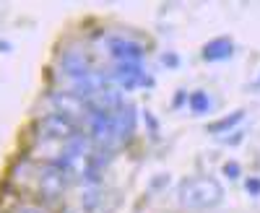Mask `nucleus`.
<instances>
[{"label": "nucleus", "instance_id": "obj_12", "mask_svg": "<svg viewBox=\"0 0 260 213\" xmlns=\"http://www.w3.org/2000/svg\"><path fill=\"white\" fill-rule=\"evenodd\" d=\"M247 193H260V180H247Z\"/></svg>", "mask_w": 260, "mask_h": 213}, {"label": "nucleus", "instance_id": "obj_10", "mask_svg": "<svg viewBox=\"0 0 260 213\" xmlns=\"http://www.w3.org/2000/svg\"><path fill=\"white\" fill-rule=\"evenodd\" d=\"M242 117H245V112L240 110V112H234L232 117H224V120H219V122H213L208 130L211 133H224V130H232V127L237 125V122H242Z\"/></svg>", "mask_w": 260, "mask_h": 213}, {"label": "nucleus", "instance_id": "obj_7", "mask_svg": "<svg viewBox=\"0 0 260 213\" xmlns=\"http://www.w3.org/2000/svg\"><path fill=\"white\" fill-rule=\"evenodd\" d=\"M52 104H55V112H60V115H68V117H78L83 110H89L86 106V101L81 99V96H76L73 91H57V94H52Z\"/></svg>", "mask_w": 260, "mask_h": 213}, {"label": "nucleus", "instance_id": "obj_9", "mask_svg": "<svg viewBox=\"0 0 260 213\" xmlns=\"http://www.w3.org/2000/svg\"><path fill=\"white\" fill-rule=\"evenodd\" d=\"M187 104H190V110H192L195 115H206V112L211 110V96H208L206 91H195V94H190Z\"/></svg>", "mask_w": 260, "mask_h": 213}, {"label": "nucleus", "instance_id": "obj_13", "mask_svg": "<svg viewBox=\"0 0 260 213\" xmlns=\"http://www.w3.org/2000/svg\"><path fill=\"white\" fill-rule=\"evenodd\" d=\"M21 213H45V210H42V208H34V205H24V208H21Z\"/></svg>", "mask_w": 260, "mask_h": 213}, {"label": "nucleus", "instance_id": "obj_6", "mask_svg": "<svg viewBox=\"0 0 260 213\" xmlns=\"http://www.w3.org/2000/svg\"><path fill=\"white\" fill-rule=\"evenodd\" d=\"M60 68H62L65 76L71 78V83H78V81H83L86 76L94 73L91 65H89V60H86L83 55H78V52H65L62 60H60Z\"/></svg>", "mask_w": 260, "mask_h": 213}, {"label": "nucleus", "instance_id": "obj_1", "mask_svg": "<svg viewBox=\"0 0 260 213\" xmlns=\"http://www.w3.org/2000/svg\"><path fill=\"white\" fill-rule=\"evenodd\" d=\"M221 198H224L221 185L211 177H192L180 185V203L185 208H195V210L213 208L221 203Z\"/></svg>", "mask_w": 260, "mask_h": 213}, {"label": "nucleus", "instance_id": "obj_5", "mask_svg": "<svg viewBox=\"0 0 260 213\" xmlns=\"http://www.w3.org/2000/svg\"><path fill=\"white\" fill-rule=\"evenodd\" d=\"M110 55L117 60V65H127V62L130 65H138L146 55V50L133 39H112L110 42Z\"/></svg>", "mask_w": 260, "mask_h": 213}, {"label": "nucleus", "instance_id": "obj_3", "mask_svg": "<svg viewBox=\"0 0 260 213\" xmlns=\"http://www.w3.org/2000/svg\"><path fill=\"white\" fill-rule=\"evenodd\" d=\"M89 133H91L96 146H112V143H117L112 112H107V110H89Z\"/></svg>", "mask_w": 260, "mask_h": 213}, {"label": "nucleus", "instance_id": "obj_11", "mask_svg": "<svg viewBox=\"0 0 260 213\" xmlns=\"http://www.w3.org/2000/svg\"><path fill=\"white\" fill-rule=\"evenodd\" d=\"M224 174H226L229 180H237V177H240V166H237L234 161H232V164H224Z\"/></svg>", "mask_w": 260, "mask_h": 213}, {"label": "nucleus", "instance_id": "obj_2", "mask_svg": "<svg viewBox=\"0 0 260 213\" xmlns=\"http://www.w3.org/2000/svg\"><path fill=\"white\" fill-rule=\"evenodd\" d=\"M68 177L71 174H68V169L62 166L60 159L45 164V166H42V172H39V193L45 195L47 200H57L62 195L65 185H68Z\"/></svg>", "mask_w": 260, "mask_h": 213}, {"label": "nucleus", "instance_id": "obj_8", "mask_svg": "<svg viewBox=\"0 0 260 213\" xmlns=\"http://www.w3.org/2000/svg\"><path fill=\"white\" fill-rule=\"evenodd\" d=\"M232 50H234L232 39L221 37V39L208 42V45L203 47V57H206V60H211V62H216V60H226V57H232Z\"/></svg>", "mask_w": 260, "mask_h": 213}, {"label": "nucleus", "instance_id": "obj_4", "mask_svg": "<svg viewBox=\"0 0 260 213\" xmlns=\"http://www.w3.org/2000/svg\"><path fill=\"white\" fill-rule=\"evenodd\" d=\"M39 130L45 138H52V140H68L76 135V120L68 117V115H60V112H50L42 117L39 122Z\"/></svg>", "mask_w": 260, "mask_h": 213}]
</instances>
